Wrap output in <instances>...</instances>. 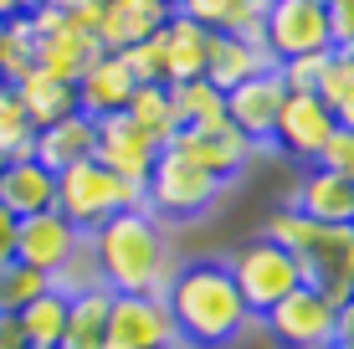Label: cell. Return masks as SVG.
Returning a JSON list of instances; mask_svg holds the SVG:
<instances>
[{"label":"cell","mask_w":354,"mask_h":349,"mask_svg":"<svg viewBox=\"0 0 354 349\" xmlns=\"http://www.w3.org/2000/svg\"><path fill=\"white\" fill-rule=\"evenodd\" d=\"M328 57H334V52H308V57H288V62H277L283 88L288 93H319V77H324Z\"/></svg>","instance_id":"obj_35"},{"label":"cell","mask_w":354,"mask_h":349,"mask_svg":"<svg viewBox=\"0 0 354 349\" xmlns=\"http://www.w3.org/2000/svg\"><path fill=\"white\" fill-rule=\"evenodd\" d=\"M349 57H354V46H349Z\"/></svg>","instance_id":"obj_49"},{"label":"cell","mask_w":354,"mask_h":349,"mask_svg":"<svg viewBox=\"0 0 354 349\" xmlns=\"http://www.w3.org/2000/svg\"><path fill=\"white\" fill-rule=\"evenodd\" d=\"M169 21L165 0H103V21H97V46L103 52H129L133 41L154 36Z\"/></svg>","instance_id":"obj_18"},{"label":"cell","mask_w":354,"mask_h":349,"mask_svg":"<svg viewBox=\"0 0 354 349\" xmlns=\"http://www.w3.org/2000/svg\"><path fill=\"white\" fill-rule=\"evenodd\" d=\"M36 67V31L26 16L0 21V82H21Z\"/></svg>","instance_id":"obj_29"},{"label":"cell","mask_w":354,"mask_h":349,"mask_svg":"<svg viewBox=\"0 0 354 349\" xmlns=\"http://www.w3.org/2000/svg\"><path fill=\"white\" fill-rule=\"evenodd\" d=\"M57 216H67L82 236H93L108 216L118 211H144V185H129V180L108 175L97 160H82L72 170L57 175Z\"/></svg>","instance_id":"obj_3"},{"label":"cell","mask_w":354,"mask_h":349,"mask_svg":"<svg viewBox=\"0 0 354 349\" xmlns=\"http://www.w3.org/2000/svg\"><path fill=\"white\" fill-rule=\"evenodd\" d=\"M283 77H277V67L257 72V77L236 82V88L226 93V124L236 129L247 144H272V129H277V113H283Z\"/></svg>","instance_id":"obj_11"},{"label":"cell","mask_w":354,"mask_h":349,"mask_svg":"<svg viewBox=\"0 0 354 349\" xmlns=\"http://www.w3.org/2000/svg\"><path fill=\"white\" fill-rule=\"evenodd\" d=\"M62 6V21L72 31H88L97 36V21H103V0H57Z\"/></svg>","instance_id":"obj_39"},{"label":"cell","mask_w":354,"mask_h":349,"mask_svg":"<svg viewBox=\"0 0 354 349\" xmlns=\"http://www.w3.org/2000/svg\"><path fill=\"white\" fill-rule=\"evenodd\" d=\"M93 160L103 164L108 175L129 180V185H144V180H149V170H154V160H160V144L144 134L129 113H108V118H97Z\"/></svg>","instance_id":"obj_10"},{"label":"cell","mask_w":354,"mask_h":349,"mask_svg":"<svg viewBox=\"0 0 354 349\" xmlns=\"http://www.w3.org/2000/svg\"><path fill=\"white\" fill-rule=\"evenodd\" d=\"M165 149H175V154H185L190 164H201L205 175H216V180H231L247 164V154H252V144L236 134L231 124L221 129H180L175 139L165 144Z\"/></svg>","instance_id":"obj_15"},{"label":"cell","mask_w":354,"mask_h":349,"mask_svg":"<svg viewBox=\"0 0 354 349\" xmlns=\"http://www.w3.org/2000/svg\"><path fill=\"white\" fill-rule=\"evenodd\" d=\"M328 349H349V344H328Z\"/></svg>","instance_id":"obj_46"},{"label":"cell","mask_w":354,"mask_h":349,"mask_svg":"<svg viewBox=\"0 0 354 349\" xmlns=\"http://www.w3.org/2000/svg\"><path fill=\"white\" fill-rule=\"evenodd\" d=\"M349 226H354V221H349Z\"/></svg>","instance_id":"obj_50"},{"label":"cell","mask_w":354,"mask_h":349,"mask_svg":"<svg viewBox=\"0 0 354 349\" xmlns=\"http://www.w3.org/2000/svg\"><path fill=\"white\" fill-rule=\"evenodd\" d=\"M52 287L57 293H88V287H103V278H97V257H93V247H88V236H82V247L67 257V267L52 278Z\"/></svg>","instance_id":"obj_33"},{"label":"cell","mask_w":354,"mask_h":349,"mask_svg":"<svg viewBox=\"0 0 354 349\" xmlns=\"http://www.w3.org/2000/svg\"><path fill=\"white\" fill-rule=\"evenodd\" d=\"M160 349H180V344H160Z\"/></svg>","instance_id":"obj_47"},{"label":"cell","mask_w":354,"mask_h":349,"mask_svg":"<svg viewBox=\"0 0 354 349\" xmlns=\"http://www.w3.org/2000/svg\"><path fill=\"white\" fill-rule=\"evenodd\" d=\"M0 206L16 216V221L52 211L57 206V175L46 170L41 160H31V154L6 160V170H0Z\"/></svg>","instance_id":"obj_16"},{"label":"cell","mask_w":354,"mask_h":349,"mask_svg":"<svg viewBox=\"0 0 354 349\" xmlns=\"http://www.w3.org/2000/svg\"><path fill=\"white\" fill-rule=\"evenodd\" d=\"M0 170H6V160H0Z\"/></svg>","instance_id":"obj_48"},{"label":"cell","mask_w":354,"mask_h":349,"mask_svg":"<svg viewBox=\"0 0 354 349\" xmlns=\"http://www.w3.org/2000/svg\"><path fill=\"white\" fill-rule=\"evenodd\" d=\"M267 67H277V62L267 57L262 41H241V36H226V31L211 36V57H205V82H211V88L231 93L236 82L257 77V72H267Z\"/></svg>","instance_id":"obj_20"},{"label":"cell","mask_w":354,"mask_h":349,"mask_svg":"<svg viewBox=\"0 0 354 349\" xmlns=\"http://www.w3.org/2000/svg\"><path fill=\"white\" fill-rule=\"evenodd\" d=\"M21 349H41V344H21Z\"/></svg>","instance_id":"obj_45"},{"label":"cell","mask_w":354,"mask_h":349,"mask_svg":"<svg viewBox=\"0 0 354 349\" xmlns=\"http://www.w3.org/2000/svg\"><path fill=\"white\" fill-rule=\"evenodd\" d=\"M226 267H231V283H236V293H241V303H247L252 319H267L292 287H303L298 257L283 252V247H272L267 236H252L247 247H236V257H231Z\"/></svg>","instance_id":"obj_5"},{"label":"cell","mask_w":354,"mask_h":349,"mask_svg":"<svg viewBox=\"0 0 354 349\" xmlns=\"http://www.w3.org/2000/svg\"><path fill=\"white\" fill-rule=\"evenodd\" d=\"M160 36H165V82L205 77V57H211V36L216 31H205V26H195V21H185L180 10H169Z\"/></svg>","instance_id":"obj_21"},{"label":"cell","mask_w":354,"mask_h":349,"mask_svg":"<svg viewBox=\"0 0 354 349\" xmlns=\"http://www.w3.org/2000/svg\"><path fill=\"white\" fill-rule=\"evenodd\" d=\"M334 113L319 103V93H288L283 98V113H277V129H272V144L292 160L313 164L324 154V144L334 139Z\"/></svg>","instance_id":"obj_12"},{"label":"cell","mask_w":354,"mask_h":349,"mask_svg":"<svg viewBox=\"0 0 354 349\" xmlns=\"http://www.w3.org/2000/svg\"><path fill=\"white\" fill-rule=\"evenodd\" d=\"M77 247H82V232L67 221V216H57V211L26 216V221L16 226V262L46 272V278H57Z\"/></svg>","instance_id":"obj_13"},{"label":"cell","mask_w":354,"mask_h":349,"mask_svg":"<svg viewBox=\"0 0 354 349\" xmlns=\"http://www.w3.org/2000/svg\"><path fill=\"white\" fill-rule=\"evenodd\" d=\"M165 308L175 319V344H190V349H226L252 323L236 283H231V267L211 257L175 267V278L165 287Z\"/></svg>","instance_id":"obj_1"},{"label":"cell","mask_w":354,"mask_h":349,"mask_svg":"<svg viewBox=\"0 0 354 349\" xmlns=\"http://www.w3.org/2000/svg\"><path fill=\"white\" fill-rule=\"evenodd\" d=\"M108 287H88V293L67 298V334L57 349H103V329H108Z\"/></svg>","instance_id":"obj_25"},{"label":"cell","mask_w":354,"mask_h":349,"mask_svg":"<svg viewBox=\"0 0 354 349\" xmlns=\"http://www.w3.org/2000/svg\"><path fill=\"white\" fill-rule=\"evenodd\" d=\"M319 232H324L319 221H308L303 211L283 206V211H272V216H267V232H262V236H267L272 247H283V252H292V257H298V252H308V242H313Z\"/></svg>","instance_id":"obj_32"},{"label":"cell","mask_w":354,"mask_h":349,"mask_svg":"<svg viewBox=\"0 0 354 349\" xmlns=\"http://www.w3.org/2000/svg\"><path fill=\"white\" fill-rule=\"evenodd\" d=\"M262 46L272 62L308 57V52H334V41H328V6L324 0H267Z\"/></svg>","instance_id":"obj_6"},{"label":"cell","mask_w":354,"mask_h":349,"mask_svg":"<svg viewBox=\"0 0 354 349\" xmlns=\"http://www.w3.org/2000/svg\"><path fill=\"white\" fill-rule=\"evenodd\" d=\"M303 283L319 287L328 303H344L354 298V226H324L308 242V252H298Z\"/></svg>","instance_id":"obj_9"},{"label":"cell","mask_w":354,"mask_h":349,"mask_svg":"<svg viewBox=\"0 0 354 349\" xmlns=\"http://www.w3.org/2000/svg\"><path fill=\"white\" fill-rule=\"evenodd\" d=\"M165 6H169V10H175V6H180V0H165Z\"/></svg>","instance_id":"obj_44"},{"label":"cell","mask_w":354,"mask_h":349,"mask_svg":"<svg viewBox=\"0 0 354 349\" xmlns=\"http://www.w3.org/2000/svg\"><path fill=\"white\" fill-rule=\"evenodd\" d=\"M16 226H21V221L0 206V267H6V262H16Z\"/></svg>","instance_id":"obj_41"},{"label":"cell","mask_w":354,"mask_h":349,"mask_svg":"<svg viewBox=\"0 0 354 349\" xmlns=\"http://www.w3.org/2000/svg\"><path fill=\"white\" fill-rule=\"evenodd\" d=\"M118 57H124V67L133 72V82H165V36L160 31L133 41L129 52H118Z\"/></svg>","instance_id":"obj_34"},{"label":"cell","mask_w":354,"mask_h":349,"mask_svg":"<svg viewBox=\"0 0 354 349\" xmlns=\"http://www.w3.org/2000/svg\"><path fill=\"white\" fill-rule=\"evenodd\" d=\"M124 113H129V118H133V124H139V129H144V134H149L154 144H160V149H165V144L180 134V124H175V108H169V88H165V82H139Z\"/></svg>","instance_id":"obj_27"},{"label":"cell","mask_w":354,"mask_h":349,"mask_svg":"<svg viewBox=\"0 0 354 349\" xmlns=\"http://www.w3.org/2000/svg\"><path fill=\"white\" fill-rule=\"evenodd\" d=\"M175 10H180L185 21H195V26H205V31H226L236 0H180Z\"/></svg>","instance_id":"obj_37"},{"label":"cell","mask_w":354,"mask_h":349,"mask_svg":"<svg viewBox=\"0 0 354 349\" xmlns=\"http://www.w3.org/2000/svg\"><path fill=\"white\" fill-rule=\"evenodd\" d=\"M93 144H97V124L88 113H67V118H57V124L36 129L31 160H41L52 175H62V170H72V164L93 160Z\"/></svg>","instance_id":"obj_17"},{"label":"cell","mask_w":354,"mask_h":349,"mask_svg":"<svg viewBox=\"0 0 354 349\" xmlns=\"http://www.w3.org/2000/svg\"><path fill=\"white\" fill-rule=\"evenodd\" d=\"M319 103L334 113L339 129H354V57L349 52H334L319 77Z\"/></svg>","instance_id":"obj_28"},{"label":"cell","mask_w":354,"mask_h":349,"mask_svg":"<svg viewBox=\"0 0 354 349\" xmlns=\"http://www.w3.org/2000/svg\"><path fill=\"white\" fill-rule=\"evenodd\" d=\"M46 287H52L46 272L26 267V262H6V267H0V314H21V308H26L31 298H41Z\"/></svg>","instance_id":"obj_31"},{"label":"cell","mask_w":354,"mask_h":349,"mask_svg":"<svg viewBox=\"0 0 354 349\" xmlns=\"http://www.w3.org/2000/svg\"><path fill=\"white\" fill-rule=\"evenodd\" d=\"M97 57H103V46H97V36H88V31L57 26V31L36 36V67L62 77V82H77L82 72H88V62H97Z\"/></svg>","instance_id":"obj_22"},{"label":"cell","mask_w":354,"mask_h":349,"mask_svg":"<svg viewBox=\"0 0 354 349\" xmlns=\"http://www.w3.org/2000/svg\"><path fill=\"white\" fill-rule=\"evenodd\" d=\"M334 344L354 349V298H344V303L334 308Z\"/></svg>","instance_id":"obj_40"},{"label":"cell","mask_w":354,"mask_h":349,"mask_svg":"<svg viewBox=\"0 0 354 349\" xmlns=\"http://www.w3.org/2000/svg\"><path fill=\"white\" fill-rule=\"evenodd\" d=\"M165 88H169V108H175V124L180 129H221L226 124V93L211 88L205 77L165 82Z\"/></svg>","instance_id":"obj_24"},{"label":"cell","mask_w":354,"mask_h":349,"mask_svg":"<svg viewBox=\"0 0 354 349\" xmlns=\"http://www.w3.org/2000/svg\"><path fill=\"white\" fill-rule=\"evenodd\" d=\"M262 323H267L277 349H328L334 344V303L308 283L292 287Z\"/></svg>","instance_id":"obj_8"},{"label":"cell","mask_w":354,"mask_h":349,"mask_svg":"<svg viewBox=\"0 0 354 349\" xmlns=\"http://www.w3.org/2000/svg\"><path fill=\"white\" fill-rule=\"evenodd\" d=\"M221 190H226V180L205 175L201 164H190L175 149H160L149 180H144V211L160 216V221H195V216H205L221 200Z\"/></svg>","instance_id":"obj_4"},{"label":"cell","mask_w":354,"mask_h":349,"mask_svg":"<svg viewBox=\"0 0 354 349\" xmlns=\"http://www.w3.org/2000/svg\"><path fill=\"white\" fill-rule=\"evenodd\" d=\"M31 139H36V129H31L21 98H16V88L0 82V160H21V154H31Z\"/></svg>","instance_id":"obj_30"},{"label":"cell","mask_w":354,"mask_h":349,"mask_svg":"<svg viewBox=\"0 0 354 349\" xmlns=\"http://www.w3.org/2000/svg\"><path fill=\"white\" fill-rule=\"evenodd\" d=\"M31 6H36V0H0V21H6V16H26Z\"/></svg>","instance_id":"obj_43"},{"label":"cell","mask_w":354,"mask_h":349,"mask_svg":"<svg viewBox=\"0 0 354 349\" xmlns=\"http://www.w3.org/2000/svg\"><path fill=\"white\" fill-rule=\"evenodd\" d=\"M319 170H328V175H339V180H349L354 185V129H334V139L324 144V154L319 160Z\"/></svg>","instance_id":"obj_36"},{"label":"cell","mask_w":354,"mask_h":349,"mask_svg":"<svg viewBox=\"0 0 354 349\" xmlns=\"http://www.w3.org/2000/svg\"><path fill=\"white\" fill-rule=\"evenodd\" d=\"M16 323H21V339H26V344L57 349V344H62V334H67V293L46 287L41 298H31V303L16 314Z\"/></svg>","instance_id":"obj_26"},{"label":"cell","mask_w":354,"mask_h":349,"mask_svg":"<svg viewBox=\"0 0 354 349\" xmlns=\"http://www.w3.org/2000/svg\"><path fill=\"white\" fill-rule=\"evenodd\" d=\"M292 211H303L319 226H349L354 221V185L319 170V164H308V175L298 180V196H292Z\"/></svg>","instance_id":"obj_19"},{"label":"cell","mask_w":354,"mask_h":349,"mask_svg":"<svg viewBox=\"0 0 354 349\" xmlns=\"http://www.w3.org/2000/svg\"><path fill=\"white\" fill-rule=\"evenodd\" d=\"M175 344V319H169L160 293H113L108 303L103 349H160Z\"/></svg>","instance_id":"obj_7"},{"label":"cell","mask_w":354,"mask_h":349,"mask_svg":"<svg viewBox=\"0 0 354 349\" xmlns=\"http://www.w3.org/2000/svg\"><path fill=\"white\" fill-rule=\"evenodd\" d=\"M10 88H16L21 108H26L31 129H46V124H57V118L77 113V93H72V82L52 77V72H41V67H31L26 77L10 82Z\"/></svg>","instance_id":"obj_23"},{"label":"cell","mask_w":354,"mask_h":349,"mask_svg":"<svg viewBox=\"0 0 354 349\" xmlns=\"http://www.w3.org/2000/svg\"><path fill=\"white\" fill-rule=\"evenodd\" d=\"M328 6V41L334 52H349L354 46V0H324Z\"/></svg>","instance_id":"obj_38"},{"label":"cell","mask_w":354,"mask_h":349,"mask_svg":"<svg viewBox=\"0 0 354 349\" xmlns=\"http://www.w3.org/2000/svg\"><path fill=\"white\" fill-rule=\"evenodd\" d=\"M88 247L97 257V278H103L108 293H160L165 298L169 278H175L165 226H160V216H149V211L108 216L88 236Z\"/></svg>","instance_id":"obj_2"},{"label":"cell","mask_w":354,"mask_h":349,"mask_svg":"<svg viewBox=\"0 0 354 349\" xmlns=\"http://www.w3.org/2000/svg\"><path fill=\"white\" fill-rule=\"evenodd\" d=\"M133 72L124 67V57L118 52H103L97 62H88V72H82L77 82H72V93H77V113H88L93 124L108 113H124L129 98H133Z\"/></svg>","instance_id":"obj_14"},{"label":"cell","mask_w":354,"mask_h":349,"mask_svg":"<svg viewBox=\"0 0 354 349\" xmlns=\"http://www.w3.org/2000/svg\"><path fill=\"white\" fill-rule=\"evenodd\" d=\"M26 339H21V323L16 314H0V349H21Z\"/></svg>","instance_id":"obj_42"}]
</instances>
